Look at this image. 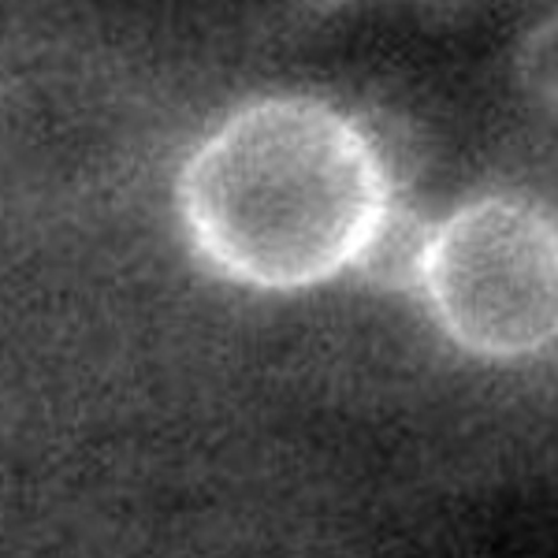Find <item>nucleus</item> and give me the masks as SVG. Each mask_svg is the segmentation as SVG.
<instances>
[{
	"label": "nucleus",
	"mask_w": 558,
	"mask_h": 558,
	"mask_svg": "<svg viewBox=\"0 0 558 558\" xmlns=\"http://www.w3.org/2000/svg\"><path fill=\"white\" fill-rule=\"evenodd\" d=\"M425 299L465 354H539L558 339V223L514 194L462 205L436 228Z\"/></svg>",
	"instance_id": "f03ea898"
},
{
	"label": "nucleus",
	"mask_w": 558,
	"mask_h": 558,
	"mask_svg": "<svg viewBox=\"0 0 558 558\" xmlns=\"http://www.w3.org/2000/svg\"><path fill=\"white\" fill-rule=\"evenodd\" d=\"M305 4H310L313 12H339V8L354 4V0H305Z\"/></svg>",
	"instance_id": "423d86ee"
},
{
	"label": "nucleus",
	"mask_w": 558,
	"mask_h": 558,
	"mask_svg": "<svg viewBox=\"0 0 558 558\" xmlns=\"http://www.w3.org/2000/svg\"><path fill=\"white\" fill-rule=\"evenodd\" d=\"M436 228L425 213L402 202V194H391L384 209L376 213L373 228L365 231L362 246H357L354 268L368 287L387 294H410L425 291L432 246H436Z\"/></svg>",
	"instance_id": "7ed1b4c3"
},
{
	"label": "nucleus",
	"mask_w": 558,
	"mask_h": 558,
	"mask_svg": "<svg viewBox=\"0 0 558 558\" xmlns=\"http://www.w3.org/2000/svg\"><path fill=\"white\" fill-rule=\"evenodd\" d=\"M387 197L357 120L302 94L231 112L175 183L194 254L254 291H302L350 268Z\"/></svg>",
	"instance_id": "f257e3e1"
},
{
	"label": "nucleus",
	"mask_w": 558,
	"mask_h": 558,
	"mask_svg": "<svg viewBox=\"0 0 558 558\" xmlns=\"http://www.w3.org/2000/svg\"><path fill=\"white\" fill-rule=\"evenodd\" d=\"M357 128H362L368 146H373V153H376V160H380L391 194H399L402 186H410L413 179L421 175L428 149H425L421 131L413 128L407 116L368 112V116H357Z\"/></svg>",
	"instance_id": "20e7f679"
},
{
	"label": "nucleus",
	"mask_w": 558,
	"mask_h": 558,
	"mask_svg": "<svg viewBox=\"0 0 558 558\" xmlns=\"http://www.w3.org/2000/svg\"><path fill=\"white\" fill-rule=\"evenodd\" d=\"M514 75L529 97L558 105V15H547L518 41Z\"/></svg>",
	"instance_id": "39448f33"
}]
</instances>
